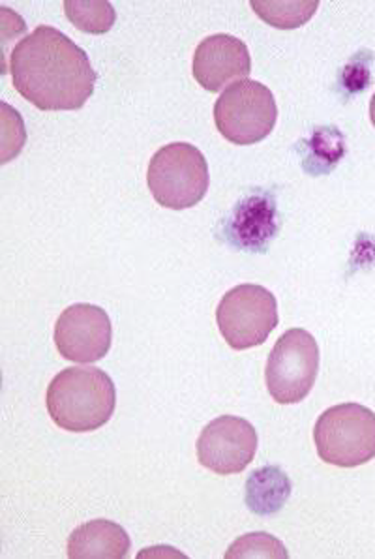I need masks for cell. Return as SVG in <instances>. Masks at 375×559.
Wrapping results in <instances>:
<instances>
[{"label":"cell","mask_w":375,"mask_h":559,"mask_svg":"<svg viewBox=\"0 0 375 559\" xmlns=\"http://www.w3.org/2000/svg\"><path fill=\"white\" fill-rule=\"evenodd\" d=\"M147 185L158 205L173 211L192 209L207 195V160L190 143H169L148 164Z\"/></svg>","instance_id":"277c9868"},{"label":"cell","mask_w":375,"mask_h":559,"mask_svg":"<svg viewBox=\"0 0 375 559\" xmlns=\"http://www.w3.org/2000/svg\"><path fill=\"white\" fill-rule=\"evenodd\" d=\"M257 453V432L252 423L221 415L203 428L197 440V460L218 475H234L252 464Z\"/></svg>","instance_id":"9c48e42d"},{"label":"cell","mask_w":375,"mask_h":559,"mask_svg":"<svg viewBox=\"0 0 375 559\" xmlns=\"http://www.w3.org/2000/svg\"><path fill=\"white\" fill-rule=\"evenodd\" d=\"M319 370V347L304 329L281 334L265 368L268 394L276 404L289 406L306 399L315 385Z\"/></svg>","instance_id":"8992f818"},{"label":"cell","mask_w":375,"mask_h":559,"mask_svg":"<svg viewBox=\"0 0 375 559\" xmlns=\"http://www.w3.org/2000/svg\"><path fill=\"white\" fill-rule=\"evenodd\" d=\"M276 119L275 94L259 81L233 83L216 100V128L233 145H255L267 140Z\"/></svg>","instance_id":"5b68a950"},{"label":"cell","mask_w":375,"mask_h":559,"mask_svg":"<svg viewBox=\"0 0 375 559\" xmlns=\"http://www.w3.org/2000/svg\"><path fill=\"white\" fill-rule=\"evenodd\" d=\"M113 326L106 310L88 302L68 307L55 325V346L72 362L90 365L109 354Z\"/></svg>","instance_id":"ba28073f"},{"label":"cell","mask_w":375,"mask_h":559,"mask_svg":"<svg viewBox=\"0 0 375 559\" xmlns=\"http://www.w3.org/2000/svg\"><path fill=\"white\" fill-rule=\"evenodd\" d=\"M370 120H372V124L375 127V93L372 96V100H370Z\"/></svg>","instance_id":"e0dca14e"},{"label":"cell","mask_w":375,"mask_h":559,"mask_svg":"<svg viewBox=\"0 0 375 559\" xmlns=\"http://www.w3.org/2000/svg\"><path fill=\"white\" fill-rule=\"evenodd\" d=\"M216 323L237 352L262 346L278 325V302L267 287L242 284L221 297Z\"/></svg>","instance_id":"52a82bcc"},{"label":"cell","mask_w":375,"mask_h":559,"mask_svg":"<svg viewBox=\"0 0 375 559\" xmlns=\"http://www.w3.org/2000/svg\"><path fill=\"white\" fill-rule=\"evenodd\" d=\"M286 546L268 533H249L229 546L226 558H288Z\"/></svg>","instance_id":"2e32d148"},{"label":"cell","mask_w":375,"mask_h":559,"mask_svg":"<svg viewBox=\"0 0 375 559\" xmlns=\"http://www.w3.org/2000/svg\"><path fill=\"white\" fill-rule=\"evenodd\" d=\"M314 441L330 466H364L375 459V413L353 402L328 407L315 423Z\"/></svg>","instance_id":"3957f363"},{"label":"cell","mask_w":375,"mask_h":559,"mask_svg":"<svg viewBox=\"0 0 375 559\" xmlns=\"http://www.w3.org/2000/svg\"><path fill=\"white\" fill-rule=\"evenodd\" d=\"M252 72L249 47L231 34H213L195 47L192 74L208 93H220Z\"/></svg>","instance_id":"30bf717a"},{"label":"cell","mask_w":375,"mask_h":559,"mask_svg":"<svg viewBox=\"0 0 375 559\" xmlns=\"http://www.w3.org/2000/svg\"><path fill=\"white\" fill-rule=\"evenodd\" d=\"M64 12L75 27L88 34H106L111 31L117 20L113 7L106 0H98V2L68 0L64 2Z\"/></svg>","instance_id":"9a60e30c"},{"label":"cell","mask_w":375,"mask_h":559,"mask_svg":"<svg viewBox=\"0 0 375 559\" xmlns=\"http://www.w3.org/2000/svg\"><path fill=\"white\" fill-rule=\"evenodd\" d=\"M255 14L259 15L265 23L276 28H299L306 25L315 10L319 8L317 0L301 2V0H254L250 2Z\"/></svg>","instance_id":"5bb4252c"},{"label":"cell","mask_w":375,"mask_h":559,"mask_svg":"<svg viewBox=\"0 0 375 559\" xmlns=\"http://www.w3.org/2000/svg\"><path fill=\"white\" fill-rule=\"evenodd\" d=\"M291 490V480L280 467H259L246 480L244 500L252 513L268 516L278 513L288 503Z\"/></svg>","instance_id":"4fadbf2b"},{"label":"cell","mask_w":375,"mask_h":559,"mask_svg":"<svg viewBox=\"0 0 375 559\" xmlns=\"http://www.w3.org/2000/svg\"><path fill=\"white\" fill-rule=\"evenodd\" d=\"M130 535L111 520H90L68 539L72 559H124L130 554Z\"/></svg>","instance_id":"7c38bea8"},{"label":"cell","mask_w":375,"mask_h":559,"mask_svg":"<svg viewBox=\"0 0 375 559\" xmlns=\"http://www.w3.org/2000/svg\"><path fill=\"white\" fill-rule=\"evenodd\" d=\"M278 231L275 200L267 193L250 195L234 209L229 222L228 237L237 247L255 252L267 247L268 240Z\"/></svg>","instance_id":"8fae6325"},{"label":"cell","mask_w":375,"mask_h":559,"mask_svg":"<svg viewBox=\"0 0 375 559\" xmlns=\"http://www.w3.org/2000/svg\"><path fill=\"white\" fill-rule=\"evenodd\" d=\"M47 412L66 432H94L104 427L117 406V391L108 373L94 367L64 368L47 386Z\"/></svg>","instance_id":"7a4b0ae2"},{"label":"cell","mask_w":375,"mask_h":559,"mask_svg":"<svg viewBox=\"0 0 375 559\" xmlns=\"http://www.w3.org/2000/svg\"><path fill=\"white\" fill-rule=\"evenodd\" d=\"M8 70L17 93L41 111H75L96 87L87 53L53 27L34 28L14 47Z\"/></svg>","instance_id":"6da1fadb"}]
</instances>
